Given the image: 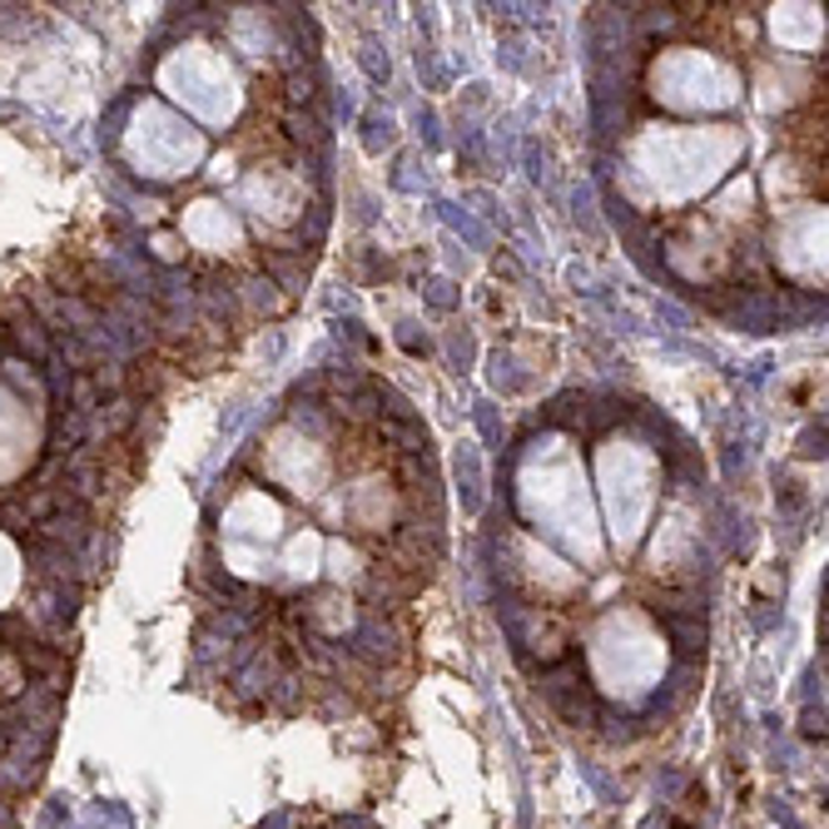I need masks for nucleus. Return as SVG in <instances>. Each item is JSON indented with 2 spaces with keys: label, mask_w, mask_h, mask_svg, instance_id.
Returning <instances> with one entry per match:
<instances>
[{
  "label": "nucleus",
  "mask_w": 829,
  "mask_h": 829,
  "mask_svg": "<svg viewBox=\"0 0 829 829\" xmlns=\"http://www.w3.org/2000/svg\"><path fill=\"white\" fill-rule=\"evenodd\" d=\"M541 691H547V701L557 705L571 726H591L596 701H591V691H586V675H581V665H576V651H567L561 661L541 665Z\"/></svg>",
  "instance_id": "f257e3e1"
},
{
  "label": "nucleus",
  "mask_w": 829,
  "mask_h": 829,
  "mask_svg": "<svg viewBox=\"0 0 829 829\" xmlns=\"http://www.w3.org/2000/svg\"><path fill=\"white\" fill-rule=\"evenodd\" d=\"M11 736H15V726H11V710H0V750L11 746Z\"/></svg>",
  "instance_id": "7ed1b4c3"
},
{
  "label": "nucleus",
  "mask_w": 829,
  "mask_h": 829,
  "mask_svg": "<svg viewBox=\"0 0 829 829\" xmlns=\"http://www.w3.org/2000/svg\"><path fill=\"white\" fill-rule=\"evenodd\" d=\"M661 626H665V636L675 641V651H685V656L705 651V621H701V612H695V616H671V612H661Z\"/></svg>",
  "instance_id": "f03ea898"
},
{
  "label": "nucleus",
  "mask_w": 829,
  "mask_h": 829,
  "mask_svg": "<svg viewBox=\"0 0 829 829\" xmlns=\"http://www.w3.org/2000/svg\"><path fill=\"white\" fill-rule=\"evenodd\" d=\"M0 829H11V809L0 805Z\"/></svg>",
  "instance_id": "20e7f679"
}]
</instances>
